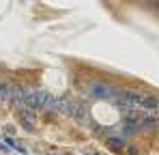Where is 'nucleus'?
<instances>
[{
  "instance_id": "20e7f679",
  "label": "nucleus",
  "mask_w": 159,
  "mask_h": 155,
  "mask_svg": "<svg viewBox=\"0 0 159 155\" xmlns=\"http://www.w3.org/2000/svg\"><path fill=\"white\" fill-rule=\"evenodd\" d=\"M69 108H71V101L65 99V97H54L52 106H50L52 112H56V114H67V116H69Z\"/></svg>"
},
{
  "instance_id": "f03ea898",
  "label": "nucleus",
  "mask_w": 159,
  "mask_h": 155,
  "mask_svg": "<svg viewBox=\"0 0 159 155\" xmlns=\"http://www.w3.org/2000/svg\"><path fill=\"white\" fill-rule=\"evenodd\" d=\"M52 101H54L52 93H48L45 88H37V108L39 110H50Z\"/></svg>"
},
{
  "instance_id": "6e6552de",
  "label": "nucleus",
  "mask_w": 159,
  "mask_h": 155,
  "mask_svg": "<svg viewBox=\"0 0 159 155\" xmlns=\"http://www.w3.org/2000/svg\"><path fill=\"white\" fill-rule=\"evenodd\" d=\"M125 153L127 155H138V149H135V147H125Z\"/></svg>"
},
{
  "instance_id": "f257e3e1",
  "label": "nucleus",
  "mask_w": 159,
  "mask_h": 155,
  "mask_svg": "<svg viewBox=\"0 0 159 155\" xmlns=\"http://www.w3.org/2000/svg\"><path fill=\"white\" fill-rule=\"evenodd\" d=\"M69 116H73L78 121H90V110H88V106L84 101H71Z\"/></svg>"
},
{
  "instance_id": "0eeeda50",
  "label": "nucleus",
  "mask_w": 159,
  "mask_h": 155,
  "mask_svg": "<svg viewBox=\"0 0 159 155\" xmlns=\"http://www.w3.org/2000/svg\"><path fill=\"white\" fill-rule=\"evenodd\" d=\"M4 140H7V144H9V147H13V149H17V151H22V153L26 151V149H24L22 144H17V142H15L13 138H4Z\"/></svg>"
},
{
  "instance_id": "7ed1b4c3",
  "label": "nucleus",
  "mask_w": 159,
  "mask_h": 155,
  "mask_svg": "<svg viewBox=\"0 0 159 155\" xmlns=\"http://www.w3.org/2000/svg\"><path fill=\"white\" fill-rule=\"evenodd\" d=\"M17 112V116H20V121H22V125L28 129V131H32V129L37 127V119H34V112H30V110H15Z\"/></svg>"
},
{
  "instance_id": "39448f33",
  "label": "nucleus",
  "mask_w": 159,
  "mask_h": 155,
  "mask_svg": "<svg viewBox=\"0 0 159 155\" xmlns=\"http://www.w3.org/2000/svg\"><path fill=\"white\" fill-rule=\"evenodd\" d=\"M140 108L144 110V112H151V114H155L157 112V95L153 93V95H144V99L140 103Z\"/></svg>"
},
{
  "instance_id": "423d86ee",
  "label": "nucleus",
  "mask_w": 159,
  "mask_h": 155,
  "mask_svg": "<svg viewBox=\"0 0 159 155\" xmlns=\"http://www.w3.org/2000/svg\"><path fill=\"white\" fill-rule=\"evenodd\" d=\"M106 142H107V147L112 149V151H120V149H125V140L120 138V136H107L106 138Z\"/></svg>"
}]
</instances>
